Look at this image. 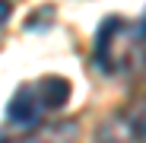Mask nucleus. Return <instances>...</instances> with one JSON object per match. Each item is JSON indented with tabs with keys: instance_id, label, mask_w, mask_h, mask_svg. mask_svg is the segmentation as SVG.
<instances>
[{
	"instance_id": "obj_1",
	"label": "nucleus",
	"mask_w": 146,
	"mask_h": 143,
	"mask_svg": "<svg viewBox=\"0 0 146 143\" xmlns=\"http://www.w3.org/2000/svg\"><path fill=\"white\" fill-rule=\"evenodd\" d=\"M41 111L44 108H41L35 86H19L16 95L10 99V105H7V121L16 124V127H32V124H38Z\"/></svg>"
},
{
	"instance_id": "obj_2",
	"label": "nucleus",
	"mask_w": 146,
	"mask_h": 143,
	"mask_svg": "<svg viewBox=\"0 0 146 143\" xmlns=\"http://www.w3.org/2000/svg\"><path fill=\"white\" fill-rule=\"evenodd\" d=\"M35 92H38V99H41V108H44V111H54V108L67 105V99H70V83H67L64 76H44V80L35 86Z\"/></svg>"
},
{
	"instance_id": "obj_3",
	"label": "nucleus",
	"mask_w": 146,
	"mask_h": 143,
	"mask_svg": "<svg viewBox=\"0 0 146 143\" xmlns=\"http://www.w3.org/2000/svg\"><path fill=\"white\" fill-rule=\"evenodd\" d=\"M10 13H13V3H10V0H0V26L10 19Z\"/></svg>"
}]
</instances>
